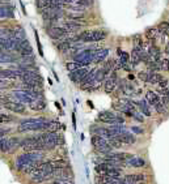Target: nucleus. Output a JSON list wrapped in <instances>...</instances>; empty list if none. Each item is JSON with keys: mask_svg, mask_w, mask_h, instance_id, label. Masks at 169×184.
<instances>
[{"mask_svg": "<svg viewBox=\"0 0 169 184\" xmlns=\"http://www.w3.org/2000/svg\"><path fill=\"white\" fill-rule=\"evenodd\" d=\"M37 138H38V142L43 145L45 149H49V150L64 144L63 137H62L59 132H45L37 136Z\"/></svg>", "mask_w": 169, "mask_h": 184, "instance_id": "f257e3e1", "label": "nucleus"}, {"mask_svg": "<svg viewBox=\"0 0 169 184\" xmlns=\"http://www.w3.org/2000/svg\"><path fill=\"white\" fill-rule=\"evenodd\" d=\"M43 159V150H35V151H25L24 154L18 155L16 159V168L22 170L25 166L30 163H35Z\"/></svg>", "mask_w": 169, "mask_h": 184, "instance_id": "f03ea898", "label": "nucleus"}, {"mask_svg": "<svg viewBox=\"0 0 169 184\" xmlns=\"http://www.w3.org/2000/svg\"><path fill=\"white\" fill-rule=\"evenodd\" d=\"M47 120L45 118H30L18 124L17 131L18 132H29V131H42L45 129Z\"/></svg>", "mask_w": 169, "mask_h": 184, "instance_id": "7ed1b4c3", "label": "nucleus"}, {"mask_svg": "<svg viewBox=\"0 0 169 184\" xmlns=\"http://www.w3.org/2000/svg\"><path fill=\"white\" fill-rule=\"evenodd\" d=\"M108 33L105 30H84L77 35V39H80L81 42H101L105 41Z\"/></svg>", "mask_w": 169, "mask_h": 184, "instance_id": "20e7f679", "label": "nucleus"}, {"mask_svg": "<svg viewBox=\"0 0 169 184\" xmlns=\"http://www.w3.org/2000/svg\"><path fill=\"white\" fill-rule=\"evenodd\" d=\"M20 79L22 82H25V84L34 85V86H42V82H43V79L38 73L34 72V71H29V69H24Z\"/></svg>", "mask_w": 169, "mask_h": 184, "instance_id": "39448f33", "label": "nucleus"}, {"mask_svg": "<svg viewBox=\"0 0 169 184\" xmlns=\"http://www.w3.org/2000/svg\"><path fill=\"white\" fill-rule=\"evenodd\" d=\"M95 52L92 50H84V51H80L75 56V61H77L81 67L88 65L91 63H93V58H95Z\"/></svg>", "mask_w": 169, "mask_h": 184, "instance_id": "423d86ee", "label": "nucleus"}, {"mask_svg": "<svg viewBox=\"0 0 169 184\" xmlns=\"http://www.w3.org/2000/svg\"><path fill=\"white\" fill-rule=\"evenodd\" d=\"M46 33L50 38H53V39H58V38H62L67 31L63 29V28H59V26H54V25L49 24L46 26Z\"/></svg>", "mask_w": 169, "mask_h": 184, "instance_id": "0eeeda50", "label": "nucleus"}, {"mask_svg": "<svg viewBox=\"0 0 169 184\" xmlns=\"http://www.w3.org/2000/svg\"><path fill=\"white\" fill-rule=\"evenodd\" d=\"M5 106V109H8L9 111L15 112V114H24L26 107L24 106V103L17 102V101H7L5 103H3Z\"/></svg>", "mask_w": 169, "mask_h": 184, "instance_id": "6e6552de", "label": "nucleus"}, {"mask_svg": "<svg viewBox=\"0 0 169 184\" xmlns=\"http://www.w3.org/2000/svg\"><path fill=\"white\" fill-rule=\"evenodd\" d=\"M89 74V71H88V68H85V67H81L79 69H76L75 72H71L70 73V77L75 81V82H79V84H81V81H83L87 76Z\"/></svg>", "mask_w": 169, "mask_h": 184, "instance_id": "1a4fd4ad", "label": "nucleus"}, {"mask_svg": "<svg viewBox=\"0 0 169 184\" xmlns=\"http://www.w3.org/2000/svg\"><path fill=\"white\" fill-rule=\"evenodd\" d=\"M17 51L22 56H32L33 55V48L30 46L28 39H22L20 42V44H18V47H17Z\"/></svg>", "mask_w": 169, "mask_h": 184, "instance_id": "9d476101", "label": "nucleus"}, {"mask_svg": "<svg viewBox=\"0 0 169 184\" xmlns=\"http://www.w3.org/2000/svg\"><path fill=\"white\" fill-rule=\"evenodd\" d=\"M126 164H127V167H134V168H142V167H146V164H147V162H146V159L144 158H142V157H133L131 159H129L127 162H126Z\"/></svg>", "mask_w": 169, "mask_h": 184, "instance_id": "9b49d317", "label": "nucleus"}, {"mask_svg": "<svg viewBox=\"0 0 169 184\" xmlns=\"http://www.w3.org/2000/svg\"><path fill=\"white\" fill-rule=\"evenodd\" d=\"M115 86H117V76H115V73H113L110 76V79L106 80L105 86H104V90H105V93L110 94L115 89Z\"/></svg>", "mask_w": 169, "mask_h": 184, "instance_id": "f8f14e48", "label": "nucleus"}, {"mask_svg": "<svg viewBox=\"0 0 169 184\" xmlns=\"http://www.w3.org/2000/svg\"><path fill=\"white\" fill-rule=\"evenodd\" d=\"M146 101H147V103L148 105H151V106H156L157 103H160L161 101H160V98H159V96L156 94L155 92H152V90H148L147 93H146Z\"/></svg>", "mask_w": 169, "mask_h": 184, "instance_id": "ddd939ff", "label": "nucleus"}, {"mask_svg": "<svg viewBox=\"0 0 169 184\" xmlns=\"http://www.w3.org/2000/svg\"><path fill=\"white\" fill-rule=\"evenodd\" d=\"M109 55V48H101L95 52V58H93V63H102Z\"/></svg>", "mask_w": 169, "mask_h": 184, "instance_id": "4468645a", "label": "nucleus"}, {"mask_svg": "<svg viewBox=\"0 0 169 184\" xmlns=\"http://www.w3.org/2000/svg\"><path fill=\"white\" fill-rule=\"evenodd\" d=\"M21 73L22 71H13V69H2V77L5 79H17V77H21Z\"/></svg>", "mask_w": 169, "mask_h": 184, "instance_id": "2eb2a0df", "label": "nucleus"}, {"mask_svg": "<svg viewBox=\"0 0 169 184\" xmlns=\"http://www.w3.org/2000/svg\"><path fill=\"white\" fill-rule=\"evenodd\" d=\"M118 138H120L123 144H130V145L135 144V141H136L135 136L133 135V133H130V132H126V133H123V135L118 136Z\"/></svg>", "mask_w": 169, "mask_h": 184, "instance_id": "dca6fc26", "label": "nucleus"}, {"mask_svg": "<svg viewBox=\"0 0 169 184\" xmlns=\"http://www.w3.org/2000/svg\"><path fill=\"white\" fill-rule=\"evenodd\" d=\"M162 80V76L157 72H148V84H152V85H156V84H160V81Z\"/></svg>", "mask_w": 169, "mask_h": 184, "instance_id": "f3484780", "label": "nucleus"}, {"mask_svg": "<svg viewBox=\"0 0 169 184\" xmlns=\"http://www.w3.org/2000/svg\"><path fill=\"white\" fill-rule=\"evenodd\" d=\"M30 109H32L33 111H42V110L46 109V103H45V101L43 99H35L30 103Z\"/></svg>", "mask_w": 169, "mask_h": 184, "instance_id": "a211bd4d", "label": "nucleus"}, {"mask_svg": "<svg viewBox=\"0 0 169 184\" xmlns=\"http://www.w3.org/2000/svg\"><path fill=\"white\" fill-rule=\"evenodd\" d=\"M148 54H149V56L152 58V60H155V61H160L161 51H160V48H159L157 46L152 44V46L149 47V50H148Z\"/></svg>", "mask_w": 169, "mask_h": 184, "instance_id": "6ab92c4d", "label": "nucleus"}, {"mask_svg": "<svg viewBox=\"0 0 169 184\" xmlns=\"http://www.w3.org/2000/svg\"><path fill=\"white\" fill-rule=\"evenodd\" d=\"M72 46H73L72 39L62 41L60 43H58V51H60V52H66V51H68V50H70Z\"/></svg>", "mask_w": 169, "mask_h": 184, "instance_id": "aec40b11", "label": "nucleus"}, {"mask_svg": "<svg viewBox=\"0 0 169 184\" xmlns=\"http://www.w3.org/2000/svg\"><path fill=\"white\" fill-rule=\"evenodd\" d=\"M63 29L66 30V31H77V30H80V25L77 24V22H75V21H67V22H64L63 24Z\"/></svg>", "mask_w": 169, "mask_h": 184, "instance_id": "412c9836", "label": "nucleus"}, {"mask_svg": "<svg viewBox=\"0 0 169 184\" xmlns=\"http://www.w3.org/2000/svg\"><path fill=\"white\" fill-rule=\"evenodd\" d=\"M138 106H139V109L142 111V114H144L146 116H151L152 114H151V110H149V107H148V103H147V101H139V102H135Z\"/></svg>", "mask_w": 169, "mask_h": 184, "instance_id": "4be33fe9", "label": "nucleus"}, {"mask_svg": "<svg viewBox=\"0 0 169 184\" xmlns=\"http://www.w3.org/2000/svg\"><path fill=\"white\" fill-rule=\"evenodd\" d=\"M50 163V166H51L53 168H67L68 167V164H67V162L66 161H63V159H53V161H50L49 162Z\"/></svg>", "mask_w": 169, "mask_h": 184, "instance_id": "5701e85b", "label": "nucleus"}, {"mask_svg": "<svg viewBox=\"0 0 169 184\" xmlns=\"http://www.w3.org/2000/svg\"><path fill=\"white\" fill-rule=\"evenodd\" d=\"M59 129V122L58 120H51V122H47L45 131L46 132H58Z\"/></svg>", "mask_w": 169, "mask_h": 184, "instance_id": "b1692460", "label": "nucleus"}, {"mask_svg": "<svg viewBox=\"0 0 169 184\" xmlns=\"http://www.w3.org/2000/svg\"><path fill=\"white\" fill-rule=\"evenodd\" d=\"M0 59H2V63H12V61H15V56L9 55L8 51H2Z\"/></svg>", "mask_w": 169, "mask_h": 184, "instance_id": "393cba45", "label": "nucleus"}, {"mask_svg": "<svg viewBox=\"0 0 169 184\" xmlns=\"http://www.w3.org/2000/svg\"><path fill=\"white\" fill-rule=\"evenodd\" d=\"M12 37H15V38H18V39H26L25 38V33H24V30L21 28H15L13 30H12Z\"/></svg>", "mask_w": 169, "mask_h": 184, "instance_id": "a878e982", "label": "nucleus"}, {"mask_svg": "<svg viewBox=\"0 0 169 184\" xmlns=\"http://www.w3.org/2000/svg\"><path fill=\"white\" fill-rule=\"evenodd\" d=\"M66 68H67V71L68 72H75L76 69H79V68H81V65L79 64L77 61H67V64H66Z\"/></svg>", "mask_w": 169, "mask_h": 184, "instance_id": "bb28decb", "label": "nucleus"}, {"mask_svg": "<svg viewBox=\"0 0 169 184\" xmlns=\"http://www.w3.org/2000/svg\"><path fill=\"white\" fill-rule=\"evenodd\" d=\"M121 89H122V93H124L126 96H131L133 94V85L131 84H124V81H122V84H121Z\"/></svg>", "mask_w": 169, "mask_h": 184, "instance_id": "cd10ccee", "label": "nucleus"}, {"mask_svg": "<svg viewBox=\"0 0 169 184\" xmlns=\"http://www.w3.org/2000/svg\"><path fill=\"white\" fill-rule=\"evenodd\" d=\"M130 59H131L130 54H129V52H126V51H123V52L121 54V56H120V64H121V67L126 65L127 63H130Z\"/></svg>", "mask_w": 169, "mask_h": 184, "instance_id": "c85d7f7f", "label": "nucleus"}, {"mask_svg": "<svg viewBox=\"0 0 169 184\" xmlns=\"http://www.w3.org/2000/svg\"><path fill=\"white\" fill-rule=\"evenodd\" d=\"M102 68L105 69V72H106V73L114 72V60H111V59H110V60H106Z\"/></svg>", "mask_w": 169, "mask_h": 184, "instance_id": "c756f323", "label": "nucleus"}, {"mask_svg": "<svg viewBox=\"0 0 169 184\" xmlns=\"http://www.w3.org/2000/svg\"><path fill=\"white\" fill-rule=\"evenodd\" d=\"M109 142H110V145H111V146L114 148V149H120V148L123 146V142H122L118 137H113V138H110Z\"/></svg>", "mask_w": 169, "mask_h": 184, "instance_id": "7c9ffc66", "label": "nucleus"}, {"mask_svg": "<svg viewBox=\"0 0 169 184\" xmlns=\"http://www.w3.org/2000/svg\"><path fill=\"white\" fill-rule=\"evenodd\" d=\"M157 33H159V29H155V28L148 29V30L146 31V37L148 38L149 41H153L155 38H156V35H157Z\"/></svg>", "mask_w": 169, "mask_h": 184, "instance_id": "2f4dec72", "label": "nucleus"}, {"mask_svg": "<svg viewBox=\"0 0 169 184\" xmlns=\"http://www.w3.org/2000/svg\"><path fill=\"white\" fill-rule=\"evenodd\" d=\"M122 175V168L120 167H114V168H110L108 171V176H114V177H121Z\"/></svg>", "mask_w": 169, "mask_h": 184, "instance_id": "473e14b6", "label": "nucleus"}, {"mask_svg": "<svg viewBox=\"0 0 169 184\" xmlns=\"http://www.w3.org/2000/svg\"><path fill=\"white\" fill-rule=\"evenodd\" d=\"M108 74L105 72V69L104 68H101V69H97L96 71V81L97 82H102L104 80H105V76Z\"/></svg>", "mask_w": 169, "mask_h": 184, "instance_id": "72a5a7b5", "label": "nucleus"}, {"mask_svg": "<svg viewBox=\"0 0 169 184\" xmlns=\"http://www.w3.org/2000/svg\"><path fill=\"white\" fill-rule=\"evenodd\" d=\"M159 31L160 33H162V34H165V35H169V24L168 22H161L160 25H159Z\"/></svg>", "mask_w": 169, "mask_h": 184, "instance_id": "f704fd0d", "label": "nucleus"}, {"mask_svg": "<svg viewBox=\"0 0 169 184\" xmlns=\"http://www.w3.org/2000/svg\"><path fill=\"white\" fill-rule=\"evenodd\" d=\"M160 65H161V71H164V72H168L169 71V60L168 59L160 60Z\"/></svg>", "mask_w": 169, "mask_h": 184, "instance_id": "c9c22d12", "label": "nucleus"}, {"mask_svg": "<svg viewBox=\"0 0 169 184\" xmlns=\"http://www.w3.org/2000/svg\"><path fill=\"white\" fill-rule=\"evenodd\" d=\"M147 179L144 174H134V182L135 183H142Z\"/></svg>", "mask_w": 169, "mask_h": 184, "instance_id": "e433bc0d", "label": "nucleus"}, {"mask_svg": "<svg viewBox=\"0 0 169 184\" xmlns=\"http://www.w3.org/2000/svg\"><path fill=\"white\" fill-rule=\"evenodd\" d=\"M8 151H9L8 140H4V138H2V153H8Z\"/></svg>", "mask_w": 169, "mask_h": 184, "instance_id": "4c0bfd02", "label": "nucleus"}, {"mask_svg": "<svg viewBox=\"0 0 169 184\" xmlns=\"http://www.w3.org/2000/svg\"><path fill=\"white\" fill-rule=\"evenodd\" d=\"M53 184H75L72 182V179H56L54 180Z\"/></svg>", "mask_w": 169, "mask_h": 184, "instance_id": "58836bf2", "label": "nucleus"}, {"mask_svg": "<svg viewBox=\"0 0 169 184\" xmlns=\"http://www.w3.org/2000/svg\"><path fill=\"white\" fill-rule=\"evenodd\" d=\"M134 43H135V46L136 47H143V41H142V37L139 35V34H136V35H134Z\"/></svg>", "mask_w": 169, "mask_h": 184, "instance_id": "ea45409f", "label": "nucleus"}, {"mask_svg": "<svg viewBox=\"0 0 169 184\" xmlns=\"http://www.w3.org/2000/svg\"><path fill=\"white\" fill-rule=\"evenodd\" d=\"M0 118H2V124H7L8 122H12V118L9 116V115H7V114H4V112H2L0 114Z\"/></svg>", "mask_w": 169, "mask_h": 184, "instance_id": "a19ab883", "label": "nucleus"}, {"mask_svg": "<svg viewBox=\"0 0 169 184\" xmlns=\"http://www.w3.org/2000/svg\"><path fill=\"white\" fill-rule=\"evenodd\" d=\"M34 37H35V41H37V44H38V52L41 56H43V51H42V46H41V42H40V37H38V33H37V30L34 31Z\"/></svg>", "mask_w": 169, "mask_h": 184, "instance_id": "79ce46f5", "label": "nucleus"}, {"mask_svg": "<svg viewBox=\"0 0 169 184\" xmlns=\"http://www.w3.org/2000/svg\"><path fill=\"white\" fill-rule=\"evenodd\" d=\"M155 109H156V111H157L159 114H162V112H165V109H164V103H162V101L160 103H157L155 106Z\"/></svg>", "mask_w": 169, "mask_h": 184, "instance_id": "37998d69", "label": "nucleus"}, {"mask_svg": "<svg viewBox=\"0 0 169 184\" xmlns=\"http://www.w3.org/2000/svg\"><path fill=\"white\" fill-rule=\"evenodd\" d=\"M138 77H139L143 82H147L148 81V73L147 72H139L138 73Z\"/></svg>", "mask_w": 169, "mask_h": 184, "instance_id": "c03bdc74", "label": "nucleus"}, {"mask_svg": "<svg viewBox=\"0 0 169 184\" xmlns=\"http://www.w3.org/2000/svg\"><path fill=\"white\" fill-rule=\"evenodd\" d=\"M131 132L136 133V135H143V133H144V131H143V128H140V127H131Z\"/></svg>", "mask_w": 169, "mask_h": 184, "instance_id": "a18cd8bd", "label": "nucleus"}, {"mask_svg": "<svg viewBox=\"0 0 169 184\" xmlns=\"http://www.w3.org/2000/svg\"><path fill=\"white\" fill-rule=\"evenodd\" d=\"M159 85H160V88H161V89H164V88H167V85H168V80H165V79H162V80L160 81V84H159Z\"/></svg>", "mask_w": 169, "mask_h": 184, "instance_id": "49530a36", "label": "nucleus"}, {"mask_svg": "<svg viewBox=\"0 0 169 184\" xmlns=\"http://www.w3.org/2000/svg\"><path fill=\"white\" fill-rule=\"evenodd\" d=\"M72 123H73V127L76 128V119H75V114L72 115Z\"/></svg>", "mask_w": 169, "mask_h": 184, "instance_id": "de8ad7c7", "label": "nucleus"}, {"mask_svg": "<svg viewBox=\"0 0 169 184\" xmlns=\"http://www.w3.org/2000/svg\"><path fill=\"white\" fill-rule=\"evenodd\" d=\"M127 79H129V80H134V76H133V74H129Z\"/></svg>", "mask_w": 169, "mask_h": 184, "instance_id": "09e8293b", "label": "nucleus"}, {"mask_svg": "<svg viewBox=\"0 0 169 184\" xmlns=\"http://www.w3.org/2000/svg\"><path fill=\"white\" fill-rule=\"evenodd\" d=\"M165 52L169 54V43H168V46H167V50H165Z\"/></svg>", "mask_w": 169, "mask_h": 184, "instance_id": "8fccbe9b", "label": "nucleus"}]
</instances>
